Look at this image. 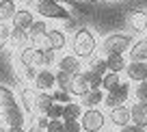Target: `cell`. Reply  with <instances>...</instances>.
<instances>
[{"label": "cell", "instance_id": "cell-1", "mask_svg": "<svg viewBox=\"0 0 147 132\" xmlns=\"http://www.w3.org/2000/svg\"><path fill=\"white\" fill-rule=\"evenodd\" d=\"M97 43H95V35L89 28H78L71 37V50L76 59H91L95 52Z\"/></svg>", "mask_w": 147, "mask_h": 132}, {"label": "cell", "instance_id": "cell-2", "mask_svg": "<svg viewBox=\"0 0 147 132\" xmlns=\"http://www.w3.org/2000/svg\"><path fill=\"white\" fill-rule=\"evenodd\" d=\"M132 48V37L130 35H123V32H113L108 35L104 41H102V52L106 56L110 54H123L125 50Z\"/></svg>", "mask_w": 147, "mask_h": 132}, {"label": "cell", "instance_id": "cell-3", "mask_svg": "<svg viewBox=\"0 0 147 132\" xmlns=\"http://www.w3.org/2000/svg\"><path fill=\"white\" fill-rule=\"evenodd\" d=\"M35 9L43 20H65V22H71L67 9H63L59 2H52V0H37Z\"/></svg>", "mask_w": 147, "mask_h": 132}, {"label": "cell", "instance_id": "cell-4", "mask_svg": "<svg viewBox=\"0 0 147 132\" xmlns=\"http://www.w3.org/2000/svg\"><path fill=\"white\" fill-rule=\"evenodd\" d=\"M104 121H106V115L97 108H89L82 113L80 117V126H82L84 132H102L104 128Z\"/></svg>", "mask_w": 147, "mask_h": 132}, {"label": "cell", "instance_id": "cell-5", "mask_svg": "<svg viewBox=\"0 0 147 132\" xmlns=\"http://www.w3.org/2000/svg\"><path fill=\"white\" fill-rule=\"evenodd\" d=\"M128 95H130V85H128V82H121L117 89H113L110 93H106V95H104V104L108 106L110 110L119 108V106H125Z\"/></svg>", "mask_w": 147, "mask_h": 132}, {"label": "cell", "instance_id": "cell-6", "mask_svg": "<svg viewBox=\"0 0 147 132\" xmlns=\"http://www.w3.org/2000/svg\"><path fill=\"white\" fill-rule=\"evenodd\" d=\"M32 85H35V89L39 93H48L50 89H54V87H56L54 72H50V69H39V72H37V78L32 80Z\"/></svg>", "mask_w": 147, "mask_h": 132}, {"label": "cell", "instance_id": "cell-7", "mask_svg": "<svg viewBox=\"0 0 147 132\" xmlns=\"http://www.w3.org/2000/svg\"><path fill=\"white\" fill-rule=\"evenodd\" d=\"M2 119L9 128H24V121H26V115H24V108L22 106H11V108H5L2 110Z\"/></svg>", "mask_w": 147, "mask_h": 132}, {"label": "cell", "instance_id": "cell-8", "mask_svg": "<svg viewBox=\"0 0 147 132\" xmlns=\"http://www.w3.org/2000/svg\"><path fill=\"white\" fill-rule=\"evenodd\" d=\"M32 22H35L32 11H28V9H18V13H15L13 20H11V28H18V30H28V28L32 26Z\"/></svg>", "mask_w": 147, "mask_h": 132}, {"label": "cell", "instance_id": "cell-9", "mask_svg": "<svg viewBox=\"0 0 147 132\" xmlns=\"http://www.w3.org/2000/svg\"><path fill=\"white\" fill-rule=\"evenodd\" d=\"M130 115H132V123L145 130L147 128V102H136V104L130 108Z\"/></svg>", "mask_w": 147, "mask_h": 132}, {"label": "cell", "instance_id": "cell-10", "mask_svg": "<svg viewBox=\"0 0 147 132\" xmlns=\"http://www.w3.org/2000/svg\"><path fill=\"white\" fill-rule=\"evenodd\" d=\"M59 72H65V74H69V76H78V74H80V59H76L74 54L61 56Z\"/></svg>", "mask_w": 147, "mask_h": 132}, {"label": "cell", "instance_id": "cell-11", "mask_svg": "<svg viewBox=\"0 0 147 132\" xmlns=\"http://www.w3.org/2000/svg\"><path fill=\"white\" fill-rule=\"evenodd\" d=\"M128 26L134 32H145L147 30V11H132L128 15Z\"/></svg>", "mask_w": 147, "mask_h": 132}, {"label": "cell", "instance_id": "cell-12", "mask_svg": "<svg viewBox=\"0 0 147 132\" xmlns=\"http://www.w3.org/2000/svg\"><path fill=\"white\" fill-rule=\"evenodd\" d=\"M110 121H113V126L125 128L130 121H132L130 108H128V106H119V108H113V110H110Z\"/></svg>", "mask_w": 147, "mask_h": 132}, {"label": "cell", "instance_id": "cell-13", "mask_svg": "<svg viewBox=\"0 0 147 132\" xmlns=\"http://www.w3.org/2000/svg\"><path fill=\"white\" fill-rule=\"evenodd\" d=\"M125 74H128L130 80L147 82V63H128V67H125Z\"/></svg>", "mask_w": 147, "mask_h": 132}, {"label": "cell", "instance_id": "cell-14", "mask_svg": "<svg viewBox=\"0 0 147 132\" xmlns=\"http://www.w3.org/2000/svg\"><path fill=\"white\" fill-rule=\"evenodd\" d=\"M130 59L132 63H147V39H138L130 48Z\"/></svg>", "mask_w": 147, "mask_h": 132}, {"label": "cell", "instance_id": "cell-15", "mask_svg": "<svg viewBox=\"0 0 147 132\" xmlns=\"http://www.w3.org/2000/svg\"><path fill=\"white\" fill-rule=\"evenodd\" d=\"M89 91H91V89H89V82H87V78H84V74L80 72L78 76H74L71 87H69V93H71V95L82 97V95H87Z\"/></svg>", "mask_w": 147, "mask_h": 132}, {"label": "cell", "instance_id": "cell-16", "mask_svg": "<svg viewBox=\"0 0 147 132\" xmlns=\"http://www.w3.org/2000/svg\"><path fill=\"white\" fill-rule=\"evenodd\" d=\"M15 13H18L15 0H0V24H9Z\"/></svg>", "mask_w": 147, "mask_h": 132}, {"label": "cell", "instance_id": "cell-17", "mask_svg": "<svg viewBox=\"0 0 147 132\" xmlns=\"http://www.w3.org/2000/svg\"><path fill=\"white\" fill-rule=\"evenodd\" d=\"M35 100H37V91H32V89H28V87H24L22 91H20V102H22V108L26 110V113H35Z\"/></svg>", "mask_w": 147, "mask_h": 132}, {"label": "cell", "instance_id": "cell-18", "mask_svg": "<svg viewBox=\"0 0 147 132\" xmlns=\"http://www.w3.org/2000/svg\"><path fill=\"white\" fill-rule=\"evenodd\" d=\"M82 106L76 104V102H69V104L63 106V121H80L82 117Z\"/></svg>", "mask_w": 147, "mask_h": 132}, {"label": "cell", "instance_id": "cell-19", "mask_svg": "<svg viewBox=\"0 0 147 132\" xmlns=\"http://www.w3.org/2000/svg\"><path fill=\"white\" fill-rule=\"evenodd\" d=\"M54 100H52V93H39L37 91V100H35V113L39 115H46L48 110L52 108Z\"/></svg>", "mask_w": 147, "mask_h": 132}, {"label": "cell", "instance_id": "cell-20", "mask_svg": "<svg viewBox=\"0 0 147 132\" xmlns=\"http://www.w3.org/2000/svg\"><path fill=\"white\" fill-rule=\"evenodd\" d=\"M48 39H50V48L54 52H59V50H63L65 46H67V35H65L63 30H48Z\"/></svg>", "mask_w": 147, "mask_h": 132}, {"label": "cell", "instance_id": "cell-21", "mask_svg": "<svg viewBox=\"0 0 147 132\" xmlns=\"http://www.w3.org/2000/svg\"><path fill=\"white\" fill-rule=\"evenodd\" d=\"M106 67H108V72L119 74L128 67V63H125L123 54H110V56H106Z\"/></svg>", "mask_w": 147, "mask_h": 132}, {"label": "cell", "instance_id": "cell-22", "mask_svg": "<svg viewBox=\"0 0 147 132\" xmlns=\"http://www.w3.org/2000/svg\"><path fill=\"white\" fill-rule=\"evenodd\" d=\"M102 102H104V93H102V89H97V91H89L87 95H82V104L80 106H84L89 110V108H95Z\"/></svg>", "mask_w": 147, "mask_h": 132}, {"label": "cell", "instance_id": "cell-23", "mask_svg": "<svg viewBox=\"0 0 147 132\" xmlns=\"http://www.w3.org/2000/svg\"><path fill=\"white\" fill-rule=\"evenodd\" d=\"M18 102H15V93L11 91L9 87H2L0 85V108H11V106H15Z\"/></svg>", "mask_w": 147, "mask_h": 132}, {"label": "cell", "instance_id": "cell-24", "mask_svg": "<svg viewBox=\"0 0 147 132\" xmlns=\"http://www.w3.org/2000/svg\"><path fill=\"white\" fill-rule=\"evenodd\" d=\"M11 43H13L15 48H26V43H30V37H28V30H18V28H13L11 30Z\"/></svg>", "mask_w": 147, "mask_h": 132}, {"label": "cell", "instance_id": "cell-25", "mask_svg": "<svg viewBox=\"0 0 147 132\" xmlns=\"http://www.w3.org/2000/svg\"><path fill=\"white\" fill-rule=\"evenodd\" d=\"M30 48H35V50H39V52L52 50L50 48V39H48V32H43V35H32L30 37Z\"/></svg>", "mask_w": 147, "mask_h": 132}, {"label": "cell", "instance_id": "cell-26", "mask_svg": "<svg viewBox=\"0 0 147 132\" xmlns=\"http://www.w3.org/2000/svg\"><path fill=\"white\" fill-rule=\"evenodd\" d=\"M35 54H37V50L30 46L20 50V65L22 67H35Z\"/></svg>", "mask_w": 147, "mask_h": 132}, {"label": "cell", "instance_id": "cell-27", "mask_svg": "<svg viewBox=\"0 0 147 132\" xmlns=\"http://www.w3.org/2000/svg\"><path fill=\"white\" fill-rule=\"evenodd\" d=\"M121 85V80H119V74H113V72H108L104 78H102V89L104 91H113V89H117V87Z\"/></svg>", "mask_w": 147, "mask_h": 132}, {"label": "cell", "instance_id": "cell-28", "mask_svg": "<svg viewBox=\"0 0 147 132\" xmlns=\"http://www.w3.org/2000/svg\"><path fill=\"white\" fill-rule=\"evenodd\" d=\"M89 72H93V74H97V76H102L104 78L106 74H108V67H106V59H93L91 63H89Z\"/></svg>", "mask_w": 147, "mask_h": 132}, {"label": "cell", "instance_id": "cell-29", "mask_svg": "<svg viewBox=\"0 0 147 132\" xmlns=\"http://www.w3.org/2000/svg\"><path fill=\"white\" fill-rule=\"evenodd\" d=\"M54 76H56V87H59L61 91H67L69 93V87H71L74 76H69V74H65V72H56Z\"/></svg>", "mask_w": 147, "mask_h": 132}, {"label": "cell", "instance_id": "cell-30", "mask_svg": "<svg viewBox=\"0 0 147 132\" xmlns=\"http://www.w3.org/2000/svg\"><path fill=\"white\" fill-rule=\"evenodd\" d=\"M84 74V78H87V82H89V89L91 91H97V89H102V76H97V74H93V72H82Z\"/></svg>", "mask_w": 147, "mask_h": 132}, {"label": "cell", "instance_id": "cell-31", "mask_svg": "<svg viewBox=\"0 0 147 132\" xmlns=\"http://www.w3.org/2000/svg\"><path fill=\"white\" fill-rule=\"evenodd\" d=\"M46 117L50 119V121H61V119H63V104H52V108L48 110L46 113Z\"/></svg>", "mask_w": 147, "mask_h": 132}, {"label": "cell", "instance_id": "cell-32", "mask_svg": "<svg viewBox=\"0 0 147 132\" xmlns=\"http://www.w3.org/2000/svg\"><path fill=\"white\" fill-rule=\"evenodd\" d=\"M43 32H48V26H46V22H43V20H35V22H32V26L28 28V37H32V35H43Z\"/></svg>", "mask_w": 147, "mask_h": 132}, {"label": "cell", "instance_id": "cell-33", "mask_svg": "<svg viewBox=\"0 0 147 132\" xmlns=\"http://www.w3.org/2000/svg\"><path fill=\"white\" fill-rule=\"evenodd\" d=\"M11 30H13V28H11L9 24H0V48H5L7 43H9V39H11Z\"/></svg>", "mask_w": 147, "mask_h": 132}, {"label": "cell", "instance_id": "cell-34", "mask_svg": "<svg viewBox=\"0 0 147 132\" xmlns=\"http://www.w3.org/2000/svg\"><path fill=\"white\" fill-rule=\"evenodd\" d=\"M52 100L56 102V104H69V100H71V93H67V91H61V89H56L54 93H52Z\"/></svg>", "mask_w": 147, "mask_h": 132}, {"label": "cell", "instance_id": "cell-35", "mask_svg": "<svg viewBox=\"0 0 147 132\" xmlns=\"http://www.w3.org/2000/svg\"><path fill=\"white\" fill-rule=\"evenodd\" d=\"M136 100L147 102V82H138L136 85Z\"/></svg>", "mask_w": 147, "mask_h": 132}, {"label": "cell", "instance_id": "cell-36", "mask_svg": "<svg viewBox=\"0 0 147 132\" xmlns=\"http://www.w3.org/2000/svg\"><path fill=\"white\" fill-rule=\"evenodd\" d=\"M63 130L65 132H82L80 121H63Z\"/></svg>", "mask_w": 147, "mask_h": 132}, {"label": "cell", "instance_id": "cell-37", "mask_svg": "<svg viewBox=\"0 0 147 132\" xmlns=\"http://www.w3.org/2000/svg\"><path fill=\"white\" fill-rule=\"evenodd\" d=\"M43 54V69H50V65H54V50H46Z\"/></svg>", "mask_w": 147, "mask_h": 132}, {"label": "cell", "instance_id": "cell-38", "mask_svg": "<svg viewBox=\"0 0 147 132\" xmlns=\"http://www.w3.org/2000/svg\"><path fill=\"white\" fill-rule=\"evenodd\" d=\"M48 123H50V119H48L46 115H39V117H37V121H35V126L39 128V130H48Z\"/></svg>", "mask_w": 147, "mask_h": 132}, {"label": "cell", "instance_id": "cell-39", "mask_svg": "<svg viewBox=\"0 0 147 132\" xmlns=\"http://www.w3.org/2000/svg\"><path fill=\"white\" fill-rule=\"evenodd\" d=\"M46 132H65V130H63V121H50Z\"/></svg>", "mask_w": 147, "mask_h": 132}, {"label": "cell", "instance_id": "cell-40", "mask_svg": "<svg viewBox=\"0 0 147 132\" xmlns=\"http://www.w3.org/2000/svg\"><path fill=\"white\" fill-rule=\"evenodd\" d=\"M22 69H24V76H26L28 80H35V78H37V72H39L37 67H22Z\"/></svg>", "mask_w": 147, "mask_h": 132}, {"label": "cell", "instance_id": "cell-41", "mask_svg": "<svg viewBox=\"0 0 147 132\" xmlns=\"http://www.w3.org/2000/svg\"><path fill=\"white\" fill-rule=\"evenodd\" d=\"M121 132H145V130L138 128V126H134V123H128L125 128H121Z\"/></svg>", "mask_w": 147, "mask_h": 132}, {"label": "cell", "instance_id": "cell-42", "mask_svg": "<svg viewBox=\"0 0 147 132\" xmlns=\"http://www.w3.org/2000/svg\"><path fill=\"white\" fill-rule=\"evenodd\" d=\"M7 130H9V132H26L24 128H7Z\"/></svg>", "mask_w": 147, "mask_h": 132}, {"label": "cell", "instance_id": "cell-43", "mask_svg": "<svg viewBox=\"0 0 147 132\" xmlns=\"http://www.w3.org/2000/svg\"><path fill=\"white\" fill-rule=\"evenodd\" d=\"M26 132H46V130H39V128H37V126H32L30 130H26Z\"/></svg>", "mask_w": 147, "mask_h": 132}, {"label": "cell", "instance_id": "cell-44", "mask_svg": "<svg viewBox=\"0 0 147 132\" xmlns=\"http://www.w3.org/2000/svg\"><path fill=\"white\" fill-rule=\"evenodd\" d=\"M0 132H9V130H7V128H5V126H0Z\"/></svg>", "mask_w": 147, "mask_h": 132}, {"label": "cell", "instance_id": "cell-45", "mask_svg": "<svg viewBox=\"0 0 147 132\" xmlns=\"http://www.w3.org/2000/svg\"><path fill=\"white\" fill-rule=\"evenodd\" d=\"M52 2H59V5H61V2H63V0H52Z\"/></svg>", "mask_w": 147, "mask_h": 132}, {"label": "cell", "instance_id": "cell-46", "mask_svg": "<svg viewBox=\"0 0 147 132\" xmlns=\"http://www.w3.org/2000/svg\"><path fill=\"white\" fill-rule=\"evenodd\" d=\"M102 132H113V130H102Z\"/></svg>", "mask_w": 147, "mask_h": 132}]
</instances>
